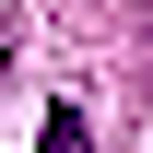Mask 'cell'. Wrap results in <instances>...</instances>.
<instances>
[{
    "label": "cell",
    "mask_w": 153,
    "mask_h": 153,
    "mask_svg": "<svg viewBox=\"0 0 153 153\" xmlns=\"http://www.w3.org/2000/svg\"><path fill=\"white\" fill-rule=\"evenodd\" d=\"M36 153H94V141H82V106H47V130H36Z\"/></svg>",
    "instance_id": "cell-1"
}]
</instances>
